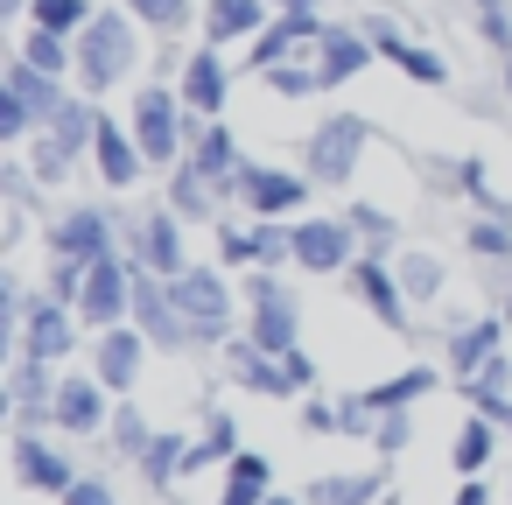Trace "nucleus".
<instances>
[{
    "label": "nucleus",
    "mask_w": 512,
    "mask_h": 505,
    "mask_svg": "<svg viewBox=\"0 0 512 505\" xmlns=\"http://www.w3.org/2000/svg\"><path fill=\"white\" fill-rule=\"evenodd\" d=\"M281 99H309V92H323V71H302V64H274V71H260Z\"/></svg>",
    "instance_id": "nucleus-36"
},
{
    "label": "nucleus",
    "mask_w": 512,
    "mask_h": 505,
    "mask_svg": "<svg viewBox=\"0 0 512 505\" xmlns=\"http://www.w3.org/2000/svg\"><path fill=\"white\" fill-rule=\"evenodd\" d=\"M477 22H484L491 50H505V57H512V15H505V0H477Z\"/></svg>",
    "instance_id": "nucleus-40"
},
{
    "label": "nucleus",
    "mask_w": 512,
    "mask_h": 505,
    "mask_svg": "<svg viewBox=\"0 0 512 505\" xmlns=\"http://www.w3.org/2000/svg\"><path fill=\"white\" fill-rule=\"evenodd\" d=\"M36 29H57V36H78L85 22H92V0H36Z\"/></svg>",
    "instance_id": "nucleus-33"
},
{
    "label": "nucleus",
    "mask_w": 512,
    "mask_h": 505,
    "mask_svg": "<svg viewBox=\"0 0 512 505\" xmlns=\"http://www.w3.org/2000/svg\"><path fill=\"white\" fill-rule=\"evenodd\" d=\"M400 288H407V302H435L442 288H449V274H442V260L435 253H400Z\"/></svg>",
    "instance_id": "nucleus-29"
},
{
    "label": "nucleus",
    "mask_w": 512,
    "mask_h": 505,
    "mask_svg": "<svg viewBox=\"0 0 512 505\" xmlns=\"http://www.w3.org/2000/svg\"><path fill=\"white\" fill-rule=\"evenodd\" d=\"M218 253H225V267H253V232L225 225V232H218Z\"/></svg>",
    "instance_id": "nucleus-43"
},
{
    "label": "nucleus",
    "mask_w": 512,
    "mask_h": 505,
    "mask_svg": "<svg viewBox=\"0 0 512 505\" xmlns=\"http://www.w3.org/2000/svg\"><path fill=\"white\" fill-rule=\"evenodd\" d=\"M505 99H512V57H505Z\"/></svg>",
    "instance_id": "nucleus-50"
},
{
    "label": "nucleus",
    "mask_w": 512,
    "mask_h": 505,
    "mask_svg": "<svg viewBox=\"0 0 512 505\" xmlns=\"http://www.w3.org/2000/svg\"><path fill=\"white\" fill-rule=\"evenodd\" d=\"M8 92H15V99H22V106H29V113H36L43 127H50V120H57L64 106H71V99H64V78L36 71L29 57H15V64H8Z\"/></svg>",
    "instance_id": "nucleus-16"
},
{
    "label": "nucleus",
    "mask_w": 512,
    "mask_h": 505,
    "mask_svg": "<svg viewBox=\"0 0 512 505\" xmlns=\"http://www.w3.org/2000/svg\"><path fill=\"white\" fill-rule=\"evenodd\" d=\"M134 316H141V337H148V344H190V337H197L162 274H141V281H134Z\"/></svg>",
    "instance_id": "nucleus-7"
},
{
    "label": "nucleus",
    "mask_w": 512,
    "mask_h": 505,
    "mask_svg": "<svg viewBox=\"0 0 512 505\" xmlns=\"http://www.w3.org/2000/svg\"><path fill=\"white\" fill-rule=\"evenodd\" d=\"M225 456H232V421H218V428L183 456V470H204V463H225Z\"/></svg>",
    "instance_id": "nucleus-39"
},
{
    "label": "nucleus",
    "mask_w": 512,
    "mask_h": 505,
    "mask_svg": "<svg viewBox=\"0 0 512 505\" xmlns=\"http://www.w3.org/2000/svg\"><path fill=\"white\" fill-rule=\"evenodd\" d=\"M372 491H379V477H344V484H323V498H330V505H365Z\"/></svg>",
    "instance_id": "nucleus-44"
},
{
    "label": "nucleus",
    "mask_w": 512,
    "mask_h": 505,
    "mask_svg": "<svg viewBox=\"0 0 512 505\" xmlns=\"http://www.w3.org/2000/svg\"><path fill=\"white\" fill-rule=\"evenodd\" d=\"M267 505H295V498H267Z\"/></svg>",
    "instance_id": "nucleus-52"
},
{
    "label": "nucleus",
    "mask_w": 512,
    "mask_h": 505,
    "mask_svg": "<svg viewBox=\"0 0 512 505\" xmlns=\"http://www.w3.org/2000/svg\"><path fill=\"white\" fill-rule=\"evenodd\" d=\"M15 470H22V484H36V491H71V484H78L71 463H64L57 449H43V442H15Z\"/></svg>",
    "instance_id": "nucleus-25"
},
{
    "label": "nucleus",
    "mask_w": 512,
    "mask_h": 505,
    "mask_svg": "<svg viewBox=\"0 0 512 505\" xmlns=\"http://www.w3.org/2000/svg\"><path fill=\"white\" fill-rule=\"evenodd\" d=\"M225 372H232L239 386H253V393H288V386H295L288 358H281V351H267L260 337H253V344H225Z\"/></svg>",
    "instance_id": "nucleus-14"
},
{
    "label": "nucleus",
    "mask_w": 512,
    "mask_h": 505,
    "mask_svg": "<svg viewBox=\"0 0 512 505\" xmlns=\"http://www.w3.org/2000/svg\"><path fill=\"white\" fill-rule=\"evenodd\" d=\"M190 162H197L225 197L239 190V169H246V162H239V141H232V127H225V120H204V134H197V155H190Z\"/></svg>",
    "instance_id": "nucleus-17"
},
{
    "label": "nucleus",
    "mask_w": 512,
    "mask_h": 505,
    "mask_svg": "<svg viewBox=\"0 0 512 505\" xmlns=\"http://www.w3.org/2000/svg\"><path fill=\"white\" fill-rule=\"evenodd\" d=\"M99 120H106V113H99L92 99H71V106L50 120V141H57V148L78 162V148H92V141H99Z\"/></svg>",
    "instance_id": "nucleus-26"
},
{
    "label": "nucleus",
    "mask_w": 512,
    "mask_h": 505,
    "mask_svg": "<svg viewBox=\"0 0 512 505\" xmlns=\"http://www.w3.org/2000/svg\"><path fill=\"white\" fill-rule=\"evenodd\" d=\"M169 295H176V309L190 316L197 337H225V323H232V288H225L218 274L183 267V274H169Z\"/></svg>",
    "instance_id": "nucleus-5"
},
{
    "label": "nucleus",
    "mask_w": 512,
    "mask_h": 505,
    "mask_svg": "<svg viewBox=\"0 0 512 505\" xmlns=\"http://www.w3.org/2000/svg\"><path fill=\"white\" fill-rule=\"evenodd\" d=\"M498 337H505V323H498V316H484V323H470L463 337H449V372H456V379H470L477 365H491V358H498Z\"/></svg>",
    "instance_id": "nucleus-24"
},
{
    "label": "nucleus",
    "mask_w": 512,
    "mask_h": 505,
    "mask_svg": "<svg viewBox=\"0 0 512 505\" xmlns=\"http://www.w3.org/2000/svg\"><path fill=\"white\" fill-rule=\"evenodd\" d=\"M92 155H99V176H106L113 190L141 183V169H148V155H141L134 127H113V120H99V141H92Z\"/></svg>",
    "instance_id": "nucleus-15"
},
{
    "label": "nucleus",
    "mask_w": 512,
    "mask_h": 505,
    "mask_svg": "<svg viewBox=\"0 0 512 505\" xmlns=\"http://www.w3.org/2000/svg\"><path fill=\"white\" fill-rule=\"evenodd\" d=\"M281 260H295V232H281V218H260L253 225V267H281Z\"/></svg>",
    "instance_id": "nucleus-34"
},
{
    "label": "nucleus",
    "mask_w": 512,
    "mask_h": 505,
    "mask_svg": "<svg viewBox=\"0 0 512 505\" xmlns=\"http://www.w3.org/2000/svg\"><path fill=\"white\" fill-rule=\"evenodd\" d=\"M512 218H477L463 239H470V253H484V260H498V253H512V232H505Z\"/></svg>",
    "instance_id": "nucleus-37"
},
{
    "label": "nucleus",
    "mask_w": 512,
    "mask_h": 505,
    "mask_svg": "<svg viewBox=\"0 0 512 505\" xmlns=\"http://www.w3.org/2000/svg\"><path fill=\"white\" fill-rule=\"evenodd\" d=\"M127 15L148 22V29H162V36H176V29L197 15V0H127Z\"/></svg>",
    "instance_id": "nucleus-32"
},
{
    "label": "nucleus",
    "mask_w": 512,
    "mask_h": 505,
    "mask_svg": "<svg viewBox=\"0 0 512 505\" xmlns=\"http://www.w3.org/2000/svg\"><path fill=\"white\" fill-rule=\"evenodd\" d=\"M64 505H113V491H106V484H85V477H78V484L64 491Z\"/></svg>",
    "instance_id": "nucleus-47"
},
{
    "label": "nucleus",
    "mask_w": 512,
    "mask_h": 505,
    "mask_svg": "<svg viewBox=\"0 0 512 505\" xmlns=\"http://www.w3.org/2000/svg\"><path fill=\"white\" fill-rule=\"evenodd\" d=\"M253 337H260L267 351H295V295H288L274 274L253 281Z\"/></svg>",
    "instance_id": "nucleus-10"
},
{
    "label": "nucleus",
    "mask_w": 512,
    "mask_h": 505,
    "mask_svg": "<svg viewBox=\"0 0 512 505\" xmlns=\"http://www.w3.org/2000/svg\"><path fill=\"white\" fill-rule=\"evenodd\" d=\"M141 260H148V274H183V218L176 211H155L148 225H141Z\"/></svg>",
    "instance_id": "nucleus-21"
},
{
    "label": "nucleus",
    "mask_w": 512,
    "mask_h": 505,
    "mask_svg": "<svg viewBox=\"0 0 512 505\" xmlns=\"http://www.w3.org/2000/svg\"><path fill=\"white\" fill-rule=\"evenodd\" d=\"M260 491H267V456H232V484L218 505H267Z\"/></svg>",
    "instance_id": "nucleus-31"
},
{
    "label": "nucleus",
    "mask_w": 512,
    "mask_h": 505,
    "mask_svg": "<svg viewBox=\"0 0 512 505\" xmlns=\"http://www.w3.org/2000/svg\"><path fill=\"white\" fill-rule=\"evenodd\" d=\"M71 351V323H64V302H36V316H29V358H64Z\"/></svg>",
    "instance_id": "nucleus-27"
},
{
    "label": "nucleus",
    "mask_w": 512,
    "mask_h": 505,
    "mask_svg": "<svg viewBox=\"0 0 512 505\" xmlns=\"http://www.w3.org/2000/svg\"><path fill=\"white\" fill-rule=\"evenodd\" d=\"M505 421H512V414H505Z\"/></svg>",
    "instance_id": "nucleus-53"
},
{
    "label": "nucleus",
    "mask_w": 512,
    "mask_h": 505,
    "mask_svg": "<svg viewBox=\"0 0 512 505\" xmlns=\"http://www.w3.org/2000/svg\"><path fill=\"white\" fill-rule=\"evenodd\" d=\"M218 197H225V190H218L197 162H176V169H169V211H176V218H218Z\"/></svg>",
    "instance_id": "nucleus-20"
},
{
    "label": "nucleus",
    "mask_w": 512,
    "mask_h": 505,
    "mask_svg": "<svg viewBox=\"0 0 512 505\" xmlns=\"http://www.w3.org/2000/svg\"><path fill=\"white\" fill-rule=\"evenodd\" d=\"M365 36H372V50H379V57L393 64V71H407L414 85H449V64H442L435 50H421V43H407V36H400L393 22H372Z\"/></svg>",
    "instance_id": "nucleus-12"
},
{
    "label": "nucleus",
    "mask_w": 512,
    "mask_h": 505,
    "mask_svg": "<svg viewBox=\"0 0 512 505\" xmlns=\"http://www.w3.org/2000/svg\"><path fill=\"white\" fill-rule=\"evenodd\" d=\"M379 449H386V456H393V449H407V414H400V407L379 421Z\"/></svg>",
    "instance_id": "nucleus-46"
},
{
    "label": "nucleus",
    "mask_w": 512,
    "mask_h": 505,
    "mask_svg": "<svg viewBox=\"0 0 512 505\" xmlns=\"http://www.w3.org/2000/svg\"><path fill=\"white\" fill-rule=\"evenodd\" d=\"M141 344H148V337H134V330H120V323L99 330V386H113V393L134 386V372H141Z\"/></svg>",
    "instance_id": "nucleus-22"
},
{
    "label": "nucleus",
    "mask_w": 512,
    "mask_h": 505,
    "mask_svg": "<svg viewBox=\"0 0 512 505\" xmlns=\"http://www.w3.org/2000/svg\"><path fill=\"white\" fill-rule=\"evenodd\" d=\"M50 246H57V260H85V267H92V260L113 253V232H106L99 211H71V218L50 232Z\"/></svg>",
    "instance_id": "nucleus-18"
},
{
    "label": "nucleus",
    "mask_w": 512,
    "mask_h": 505,
    "mask_svg": "<svg viewBox=\"0 0 512 505\" xmlns=\"http://www.w3.org/2000/svg\"><path fill=\"white\" fill-rule=\"evenodd\" d=\"M50 414H57V428H71V435H92L99 428V386L92 379H64L57 393H50Z\"/></svg>",
    "instance_id": "nucleus-23"
},
{
    "label": "nucleus",
    "mask_w": 512,
    "mask_h": 505,
    "mask_svg": "<svg viewBox=\"0 0 512 505\" xmlns=\"http://www.w3.org/2000/svg\"><path fill=\"white\" fill-rule=\"evenodd\" d=\"M120 442H127V449H148V428H141L134 414H120Z\"/></svg>",
    "instance_id": "nucleus-48"
},
{
    "label": "nucleus",
    "mask_w": 512,
    "mask_h": 505,
    "mask_svg": "<svg viewBox=\"0 0 512 505\" xmlns=\"http://www.w3.org/2000/svg\"><path fill=\"white\" fill-rule=\"evenodd\" d=\"M120 309H134V267H127L120 253H106V260H92V274H85L78 316H85V323H99V330H113V323H120Z\"/></svg>",
    "instance_id": "nucleus-6"
},
{
    "label": "nucleus",
    "mask_w": 512,
    "mask_h": 505,
    "mask_svg": "<svg viewBox=\"0 0 512 505\" xmlns=\"http://www.w3.org/2000/svg\"><path fill=\"white\" fill-rule=\"evenodd\" d=\"M29 127H36V113H29V106H22L8 85H0V141H22Z\"/></svg>",
    "instance_id": "nucleus-41"
},
{
    "label": "nucleus",
    "mask_w": 512,
    "mask_h": 505,
    "mask_svg": "<svg viewBox=\"0 0 512 505\" xmlns=\"http://www.w3.org/2000/svg\"><path fill=\"white\" fill-rule=\"evenodd\" d=\"M484 463H491V421H470V428L456 435V470H463V477H477Z\"/></svg>",
    "instance_id": "nucleus-35"
},
{
    "label": "nucleus",
    "mask_w": 512,
    "mask_h": 505,
    "mask_svg": "<svg viewBox=\"0 0 512 505\" xmlns=\"http://www.w3.org/2000/svg\"><path fill=\"white\" fill-rule=\"evenodd\" d=\"M428 386H435V372H428V365H414V372H400V379H386V386H372V393H358V400H365L372 414H393V407H407V400H414V393H428Z\"/></svg>",
    "instance_id": "nucleus-30"
},
{
    "label": "nucleus",
    "mask_w": 512,
    "mask_h": 505,
    "mask_svg": "<svg viewBox=\"0 0 512 505\" xmlns=\"http://www.w3.org/2000/svg\"><path fill=\"white\" fill-rule=\"evenodd\" d=\"M64 169H71V155H64V148H57V141L43 134V141H36V176H43V183H57Z\"/></svg>",
    "instance_id": "nucleus-45"
},
{
    "label": "nucleus",
    "mask_w": 512,
    "mask_h": 505,
    "mask_svg": "<svg viewBox=\"0 0 512 505\" xmlns=\"http://www.w3.org/2000/svg\"><path fill=\"white\" fill-rule=\"evenodd\" d=\"M365 64H372V36H358V29H323V50H316L323 85H344V78H358Z\"/></svg>",
    "instance_id": "nucleus-19"
},
{
    "label": "nucleus",
    "mask_w": 512,
    "mask_h": 505,
    "mask_svg": "<svg viewBox=\"0 0 512 505\" xmlns=\"http://www.w3.org/2000/svg\"><path fill=\"white\" fill-rule=\"evenodd\" d=\"M365 141H372V120L365 113H337V120H323L316 134H309V183H344V176H358V155H365Z\"/></svg>",
    "instance_id": "nucleus-3"
},
{
    "label": "nucleus",
    "mask_w": 512,
    "mask_h": 505,
    "mask_svg": "<svg viewBox=\"0 0 512 505\" xmlns=\"http://www.w3.org/2000/svg\"><path fill=\"white\" fill-rule=\"evenodd\" d=\"M344 274H351V288L365 295V309H372L379 323H393V330L407 323V288H400V274H393L386 260H351Z\"/></svg>",
    "instance_id": "nucleus-13"
},
{
    "label": "nucleus",
    "mask_w": 512,
    "mask_h": 505,
    "mask_svg": "<svg viewBox=\"0 0 512 505\" xmlns=\"http://www.w3.org/2000/svg\"><path fill=\"white\" fill-rule=\"evenodd\" d=\"M134 64H141L134 15H92V22L78 29V85H85V99H99V92H113L120 78H134Z\"/></svg>",
    "instance_id": "nucleus-1"
},
{
    "label": "nucleus",
    "mask_w": 512,
    "mask_h": 505,
    "mask_svg": "<svg viewBox=\"0 0 512 505\" xmlns=\"http://www.w3.org/2000/svg\"><path fill=\"white\" fill-rule=\"evenodd\" d=\"M288 232H295V267H309V274H344L358 260V225L351 218H302Z\"/></svg>",
    "instance_id": "nucleus-4"
},
{
    "label": "nucleus",
    "mask_w": 512,
    "mask_h": 505,
    "mask_svg": "<svg viewBox=\"0 0 512 505\" xmlns=\"http://www.w3.org/2000/svg\"><path fill=\"white\" fill-rule=\"evenodd\" d=\"M183 106L197 113V120H218L225 113V92H232V71H225V57L218 50H197V57H183Z\"/></svg>",
    "instance_id": "nucleus-8"
},
{
    "label": "nucleus",
    "mask_w": 512,
    "mask_h": 505,
    "mask_svg": "<svg viewBox=\"0 0 512 505\" xmlns=\"http://www.w3.org/2000/svg\"><path fill=\"white\" fill-rule=\"evenodd\" d=\"M281 8H316V0H281Z\"/></svg>",
    "instance_id": "nucleus-51"
},
{
    "label": "nucleus",
    "mask_w": 512,
    "mask_h": 505,
    "mask_svg": "<svg viewBox=\"0 0 512 505\" xmlns=\"http://www.w3.org/2000/svg\"><path fill=\"white\" fill-rule=\"evenodd\" d=\"M344 218L358 225V239H365V246H386V239H393V218H386V211H372V204H351Z\"/></svg>",
    "instance_id": "nucleus-42"
},
{
    "label": "nucleus",
    "mask_w": 512,
    "mask_h": 505,
    "mask_svg": "<svg viewBox=\"0 0 512 505\" xmlns=\"http://www.w3.org/2000/svg\"><path fill=\"white\" fill-rule=\"evenodd\" d=\"M456 505H484V491H477V484H463V491H456Z\"/></svg>",
    "instance_id": "nucleus-49"
},
{
    "label": "nucleus",
    "mask_w": 512,
    "mask_h": 505,
    "mask_svg": "<svg viewBox=\"0 0 512 505\" xmlns=\"http://www.w3.org/2000/svg\"><path fill=\"white\" fill-rule=\"evenodd\" d=\"M183 113H190V106H183V92H169V85H148V92L134 99V141H141L148 169H176V162H183V134H190Z\"/></svg>",
    "instance_id": "nucleus-2"
},
{
    "label": "nucleus",
    "mask_w": 512,
    "mask_h": 505,
    "mask_svg": "<svg viewBox=\"0 0 512 505\" xmlns=\"http://www.w3.org/2000/svg\"><path fill=\"white\" fill-rule=\"evenodd\" d=\"M267 15H274V0H204V36H211V50L253 43L267 29Z\"/></svg>",
    "instance_id": "nucleus-11"
},
{
    "label": "nucleus",
    "mask_w": 512,
    "mask_h": 505,
    "mask_svg": "<svg viewBox=\"0 0 512 505\" xmlns=\"http://www.w3.org/2000/svg\"><path fill=\"white\" fill-rule=\"evenodd\" d=\"M22 57H29L36 71H50V78H64V71H78V36H57V29H29V43H22Z\"/></svg>",
    "instance_id": "nucleus-28"
},
{
    "label": "nucleus",
    "mask_w": 512,
    "mask_h": 505,
    "mask_svg": "<svg viewBox=\"0 0 512 505\" xmlns=\"http://www.w3.org/2000/svg\"><path fill=\"white\" fill-rule=\"evenodd\" d=\"M239 197L260 211V218H288V211H302V197H309V176H288V169H239Z\"/></svg>",
    "instance_id": "nucleus-9"
},
{
    "label": "nucleus",
    "mask_w": 512,
    "mask_h": 505,
    "mask_svg": "<svg viewBox=\"0 0 512 505\" xmlns=\"http://www.w3.org/2000/svg\"><path fill=\"white\" fill-rule=\"evenodd\" d=\"M141 456H148V484H169V470H183V456H190V449H183L176 435H162V442H148Z\"/></svg>",
    "instance_id": "nucleus-38"
}]
</instances>
